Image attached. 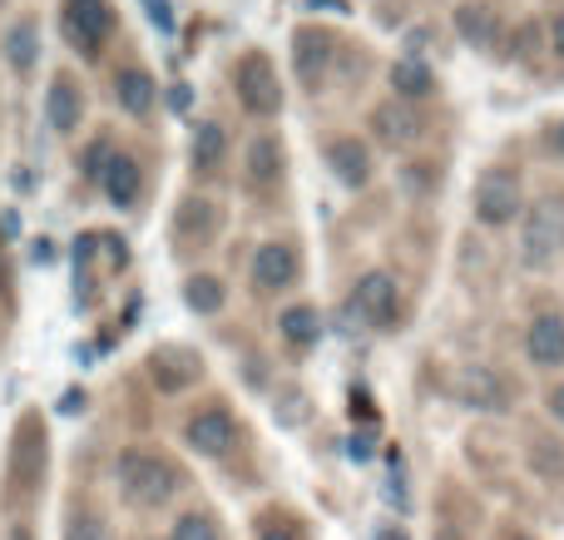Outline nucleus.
<instances>
[{"label": "nucleus", "mask_w": 564, "mask_h": 540, "mask_svg": "<svg viewBox=\"0 0 564 540\" xmlns=\"http://www.w3.org/2000/svg\"><path fill=\"white\" fill-rule=\"evenodd\" d=\"M119 486L134 506H164L178 492V472L154 452H124L119 456Z\"/></svg>", "instance_id": "1"}, {"label": "nucleus", "mask_w": 564, "mask_h": 540, "mask_svg": "<svg viewBox=\"0 0 564 540\" xmlns=\"http://www.w3.org/2000/svg\"><path fill=\"white\" fill-rule=\"evenodd\" d=\"M238 99H243L248 115L273 119L282 109V85L273 75V60L268 55H243L238 60Z\"/></svg>", "instance_id": "2"}, {"label": "nucleus", "mask_w": 564, "mask_h": 540, "mask_svg": "<svg viewBox=\"0 0 564 540\" xmlns=\"http://www.w3.org/2000/svg\"><path fill=\"white\" fill-rule=\"evenodd\" d=\"M560 253H564V194H550L525 218V258L530 263H550Z\"/></svg>", "instance_id": "3"}, {"label": "nucleus", "mask_w": 564, "mask_h": 540, "mask_svg": "<svg viewBox=\"0 0 564 540\" xmlns=\"http://www.w3.org/2000/svg\"><path fill=\"white\" fill-rule=\"evenodd\" d=\"M520 208H525L520 204V184H516V174H506V169H490V174L476 184V218L480 224L500 228V224H510Z\"/></svg>", "instance_id": "4"}, {"label": "nucleus", "mask_w": 564, "mask_h": 540, "mask_svg": "<svg viewBox=\"0 0 564 540\" xmlns=\"http://www.w3.org/2000/svg\"><path fill=\"white\" fill-rule=\"evenodd\" d=\"M109 30H115L109 0H65V35L75 40L85 55H95V50L105 45Z\"/></svg>", "instance_id": "5"}, {"label": "nucleus", "mask_w": 564, "mask_h": 540, "mask_svg": "<svg viewBox=\"0 0 564 540\" xmlns=\"http://www.w3.org/2000/svg\"><path fill=\"white\" fill-rule=\"evenodd\" d=\"M351 307H357V317H367L371 327H391L401 313V293L387 273H367L357 283V293H351Z\"/></svg>", "instance_id": "6"}, {"label": "nucleus", "mask_w": 564, "mask_h": 540, "mask_svg": "<svg viewBox=\"0 0 564 540\" xmlns=\"http://www.w3.org/2000/svg\"><path fill=\"white\" fill-rule=\"evenodd\" d=\"M238 442V422H234V412L228 407H204V412L188 422V446L194 452H204V456H224L228 446Z\"/></svg>", "instance_id": "7"}, {"label": "nucleus", "mask_w": 564, "mask_h": 540, "mask_svg": "<svg viewBox=\"0 0 564 540\" xmlns=\"http://www.w3.org/2000/svg\"><path fill=\"white\" fill-rule=\"evenodd\" d=\"M456 397L466 407H476V412H500V407L510 402V387L500 382L490 367H466V372L456 377Z\"/></svg>", "instance_id": "8"}, {"label": "nucleus", "mask_w": 564, "mask_h": 540, "mask_svg": "<svg viewBox=\"0 0 564 540\" xmlns=\"http://www.w3.org/2000/svg\"><path fill=\"white\" fill-rule=\"evenodd\" d=\"M371 129H377L381 144L406 149V144H416V139H421V115L411 105H401V99H391V105L371 109Z\"/></svg>", "instance_id": "9"}, {"label": "nucleus", "mask_w": 564, "mask_h": 540, "mask_svg": "<svg viewBox=\"0 0 564 540\" xmlns=\"http://www.w3.org/2000/svg\"><path fill=\"white\" fill-rule=\"evenodd\" d=\"M214 234H218V204H208V198H188L174 218V238L188 248V253H198V248H208Z\"/></svg>", "instance_id": "10"}, {"label": "nucleus", "mask_w": 564, "mask_h": 540, "mask_svg": "<svg viewBox=\"0 0 564 540\" xmlns=\"http://www.w3.org/2000/svg\"><path fill=\"white\" fill-rule=\"evenodd\" d=\"M525 353L535 367H560L564 363V317L540 313L525 333Z\"/></svg>", "instance_id": "11"}, {"label": "nucleus", "mask_w": 564, "mask_h": 540, "mask_svg": "<svg viewBox=\"0 0 564 540\" xmlns=\"http://www.w3.org/2000/svg\"><path fill=\"white\" fill-rule=\"evenodd\" d=\"M292 278H297V253H292L288 244H263L253 253V283L258 288L278 293V288H288Z\"/></svg>", "instance_id": "12"}, {"label": "nucleus", "mask_w": 564, "mask_h": 540, "mask_svg": "<svg viewBox=\"0 0 564 540\" xmlns=\"http://www.w3.org/2000/svg\"><path fill=\"white\" fill-rule=\"evenodd\" d=\"M327 164L347 188H361L371 179V154L361 139H337V144H327Z\"/></svg>", "instance_id": "13"}, {"label": "nucleus", "mask_w": 564, "mask_h": 540, "mask_svg": "<svg viewBox=\"0 0 564 540\" xmlns=\"http://www.w3.org/2000/svg\"><path fill=\"white\" fill-rule=\"evenodd\" d=\"M292 55H297V75L307 79V85H317L322 69L332 65V35H327V30H297Z\"/></svg>", "instance_id": "14"}, {"label": "nucleus", "mask_w": 564, "mask_h": 540, "mask_svg": "<svg viewBox=\"0 0 564 540\" xmlns=\"http://www.w3.org/2000/svg\"><path fill=\"white\" fill-rule=\"evenodd\" d=\"M282 179V144L273 134H258L248 144V184L253 188H273Z\"/></svg>", "instance_id": "15"}, {"label": "nucleus", "mask_w": 564, "mask_h": 540, "mask_svg": "<svg viewBox=\"0 0 564 540\" xmlns=\"http://www.w3.org/2000/svg\"><path fill=\"white\" fill-rule=\"evenodd\" d=\"M456 30L470 40V45L496 50V40H500V15H496L490 6H480V0H470V6L456 10Z\"/></svg>", "instance_id": "16"}, {"label": "nucleus", "mask_w": 564, "mask_h": 540, "mask_svg": "<svg viewBox=\"0 0 564 540\" xmlns=\"http://www.w3.org/2000/svg\"><path fill=\"white\" fill-rule=\"evenodd\" d=\"M99 184H105L109 204L129 208L139 198V164H134V159H124V154H115L105 169H99Z\"/></svg>", "instance_id": "17"}, {"label": "nucleus", "mask_w": 564, "mask_h": 540, "mask_svg": "<svg viewBox=\"0 0 564 540\" xmlns=\"http://www.w3.org/2000/svg\"><path fill=\"white\" fill-rule=\"evenodd\" d=\"M79 109H85V99H79L75 79H55V85H50V99H45V119H50V129L69 134V129L79 125Z\"/></svg>", "instance_id": "18"}, {"label": "nucleus", "mask_w": 564, "mask_h": 540, "mask_svg": "<svg viewBox=\"0 0 564 540\" xmlns=\"http://www.w3.org/2000/svg\"><path fill=\"white\" fill-rule=\"evenodd\" d=\"M391 89L401 95V105H406V99H426L431 89H436V75H431L421 60H397V65H391Z\"/></svg>", "instance_id": "19"}, {"label": "nucleus", "mask_w": 564, "mask_h": 540, "mask_svg": "<svg viewBox=\"0 0 564 540\" xmlns=\"http://www.w3.org/2000/svg\"><path fill=\"white\" fill-rule=\"evenodd\" d=\"M115 95L129 115H149V109H154V79H149L144 69H119Z\"/></svg>", "instance_id": "20"}, {"label": "nucleus", "mask_w": 564, "mask_h": 540, "mask_svg": "<svg viewBox=\"0 0 564 540\" xmlns=\"http://www.w3.org/2000/svg\"><path fill=\"white\" fill-rule=\"evenodd\" d=\"M224 129L218 125H198V134H194V169L198 174H214L218 164H224Z\"/></svg>", "instance_id": "21"}, {"label": "nucleus", "mask_w": 564, "mask_h": 540, "mask_svg": "<svg viewBox=\"0 0 564 540\" xmlns=\"http://www.w3.org/2000/svg\"><path fill=\"white\" fill-rule=\"evenodd\" d=\"M282 337H288L292 347H312L322 337V317L312 313V307H288V313H282Z\"/></svg>", "instance_id": "22"}, {"label": "nucleus", "mask_w": 564, "mask_h": 540, "mask_svg": "<svg viewBox=\"0 0 564 540\" xmlns=\"http://www.w3.org/2000/svg\"><path fill=\"white\" fill-rule=\"evenodd\" d=\"M184 298H188L194 313H218V307H224V283L208 278V273H198V278H188L184 283Z\"/></svg>", "instance_id": "23"}, {"label": "nucleus", "mask_w": 564, "mask_h": 540, "mask_svg": "<svg viewBox=\"0 0 564 540\" xmlns=\"http://www.w3.org/2000/svg\"><path fill=\"white\" fill-rule=\"evenodd\" d=\"M6 55H10V65L15 69L35 65V25H30V20H20V25L6 35Z\"/></svg>", "instance_id": "24"}, {"label": "nucleus", "mask_w": 564, "mask_h": 540, "mask_svg": "<svg viewBox=\"0 0 564 540\" xmlns=\"http://www.w3.org/2000/svg\"><path fill=\"white\" fill-rule=\"evenodd\" d=\"M69 540H109L105 516H95V511H79L75 521H69Z\"/></svg>", "instance_id": "25"}, {"label": "nucleus", "mask_w": 564, "mask_h": 540, "mask_svg": "<svg viewBox=\"0 0 564 540\" xmlns=\"http://www.w3.org/2000/svg\"><path fill=\"white\" fill-rule=\"evenodd\" d=\"M174 540H218V526L208 521V516H184V521L174 526Z\"/></svg>", "instance_id": "26"}, {"label": "nucleus", "mask_w": 564, "mask_h": 540, "mask_svg": "<svg viewBox=\"0 0 564 540\" xmlns=\"http://www.w3.org/2000/svg\"><path fill=\"white\" fill-rule=\"evenodd\" d=\"M530 462H540L550 476H560V466H564V452H560V442H550V436H540L535 442V452H530Z\"/></svg>", "instance_id": "27"}, {"label": "nucleus", "mask_w": 564, "mask_h": 540, "mask_svg": "<svg viewBox=\"0 0 564 540\" xmlns=\"http://www.w3.org/2000/svg\"><path fill=\"white\" fill-rule=\"evenodd\" d=\"M550 412H555V422H564V387H555V397H550Z\"/></svg>", "instance_id": "28"}, {"label": "nucleus", "mask_w": 564, "mask_h": 540, "mask_svg": "<svg viewBox=\"0 0 564 540\" xmlns=\"http://www.w3.org/2000/svg\"><path fill=\"white\" fill-rule=\"evenodd\" d=\"M169 105H174V109H188V89H184V85H178V89H174V95H169Z\"/></svg>", "instance_id": "29"}, {"label": "nucleus", "mask_w": 564, "mask_h": 540, "mask_svg": "<svg viewBox=\"0 0 564 540\" xmlns=\"http://www.w3.org/2000/svg\"><path fill=\"white\" fill-rule=\"evenodd\" d=\"M555 50H560V55H564V10H560V15H555Z\"/></svg>", "instance_id": "30"}, {"label": "nucleus", "mask_w": 564, "mask_h": 540, "mask_svg": "<svg viewBox=\"0 0 564 540\" xmlns=\"http://www.w3.org/2000/svg\"><path fill=\"white\" fill-rule=\"evenodd\" d=\"M263 540H292V536L282 531V526H273V531H263Z\"/></svg>", "instance_id": "31"}, {"label": "nucleus", "mask_w": 564, "mask_h": 540, "mask_svg": "<svg viewBox=\"0 0 564 540\" xmlns=\"http://www.w3.org/2000/svg\"><path fill=\"white\" fill-rule=\"evenodd\" d=\"M555 149H560V154H564V119H560V125H555Z\"/></svg>", "instance_id": "32"}]
</instances>
